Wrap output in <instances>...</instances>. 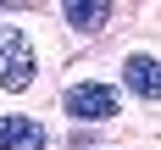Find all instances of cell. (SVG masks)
Returning a JSON list of instances; mask_svg holds the SVG:
<instances>
[{
  "label": "cell",
  "mask_w": 161,
  "mask_h": 150,
  "mask_svg": "<svg viewBox=\"0 0 161 150\" xmlns=\"http://www.w3.org/2000/svg\"><path fill=\"white\" fill-rule=\"evenodd\" d=\"M33 78H39L33 39H28L22 28H0V89L22 95V89H33Z\"/></svg>",
  "instance_id": "cell-1"
},
{
  "label": "cell",
  "mask_w": 161,
  "mask_h": 150,
  "mask_svg": "<svg viewBox=\"0 0 161 150\" xmlns=\"http://www.w3.org/2000/svg\"><path fill=\"white\" fill-rule=\"evenodd\" d=\"M61 111L72 117V122H111L117 111H122V100H117L111 83H95V78H83V83H67V95H61Z\"/></svg>",
  "instance_id": "cell-2"
},
{
  "label": "cell",
  "mask_w": 161,
  "mask_h": 150,
  "mask_svg": "<svg viewBox=\"0 0 161 150\" xmlns=\"http://www.w3.org/2000/svg\"><path fill=\"white\" fill-rule=\"evenodd\" d=\"M122 83H128L139 100H161V61L145 50H128L122 56Z\"/></svg>",
  "instance_id": "cell-3"
},
{
  "label": "cell",
  "mask_w": 161,
  "mask_h": 150,
  "mask_svg": "<svg viewBox=\"0 0 161 150\" xmlns=\"http://www.w3.org/2000/svg\"><path fill=\"white\" fill-rule=\"evenodd\" d=\"M0 150H50V133L45 122H33V117H0Z\"/></svg>",
  "instance_id": "cell-4"
},
{
  "label": "cell",
  "mask_w": 161,
  "mask_h": 150,
  "mask_svg": "<svg viewBox=\"0 0 161 150\" xmlns=\"http://www.w3.org/2000/svg\"><path fill=\"white\" fill-rule=\"evenodd\" d=\"M61 17L72 33H100L111 22V0H61Z\"/></svg>",
  "instance_id": "cell-5"
},
{
  "label": "cell",
  "mask_w": 161,
  "mask_h": 150,
  "mask_svg": "<svg viewBox=\"0 0 161 150\" xmlns=\"http://www.w3.org/2000/svg\"><path fill=\"white\" fill-rule=\"evenodd\" d=\"M6 6H28V0H0V11H6Z\"/></svg>",
  "instance_id": "cell-6"
}]
</instances>
